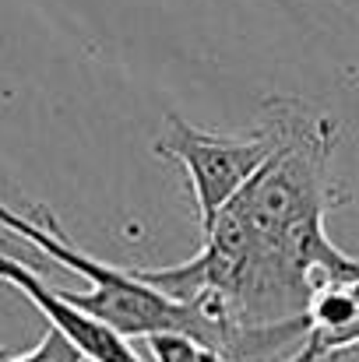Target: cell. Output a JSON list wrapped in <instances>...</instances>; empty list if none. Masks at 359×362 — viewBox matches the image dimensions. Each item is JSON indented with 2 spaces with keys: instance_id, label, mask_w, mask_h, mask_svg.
I'll use <instances>...</instances> for the list:
<instances>
[{
  "instance_id": "6da1fadb",
  "label": "cell",
  "mask_w": 359,
  "mask_h": 362,
  "mask_svg": "<svg viewBox=\"0 0 359 362\" xmlns=\"http://www.w3.org/2000/svg\"><path fill=\"white\" fill-rule=\"evenodd\" d=\"M39 218L18 215L7 204H0V226L7 233H14L18 240L35 246L50 264H60L81 278L92 281L89 292H64L57 288L67 303H74L78 310L106 320L110 327H117L127 338H152V334H180L190 338L212 352L222 356V331L205 317V310L198 303H176L166 292L152 288L148 281H141L134 274V267H110L96 257H89L85 250H78L71 236L57 226L53 211L35 208Z\"/></svg>"
},
{
  "instance_id": "7a4b0ae2",
  "label": "cell",
  "mask_w": 359,
  "mask_h": 362,
  "mask_svg": "<svg viewBox=\"0 0 359 362\" xmlns=\"http://www.w3.org/2000/svg\"><path fill=\"white\" fill-rule=\"evenodd\" d=\"M152 151L183 165L194 204H198V218H201V240H205L215 229L219 211L237 197L243 183L275 151V134L261 127L253 137H222V134L198 130L183 117L169 113Z\"/></svg>"
},
{
  "instance_id": "3957f363",
  "label": "cell",
  "mask_w": 359,
  "mask_h": 362,
  "mask_svg": "<svg viewBox=\"0 0 359 362\" xmlns=\"http://www.w3.org/2000/svg\"><path fill=\"white\" fill-rule=\"evenodd\" d=\"M0 281L4 285H14L46 320L50 327H57L78 352L81 359L89 362H144L130 345H127V334H120L117 327H110L106 320L78 310L74 303H67L57 288H50L35 267L21 257H11L0 250Z\"/></svg>"
},
{
  "instance_id": "277c9868",
  "label": "cell",
  "mask_w": 359,
  "mask_h": 362,
  "mask_svg": "<svg viewBox=\"0 0 359 362\" xmlns=\"http://www.w3.org/2000/svg\"><path fill=\"white\" fill-rule=\"evenodd\" d=\"M148 349L159 362H226L219 352H212L190 338H180V334H152Z\"/></svg>"
},
{
  "instance_id": "5b68a950",
  "label": "cell",
  "mask_w": 359,
  "mask_h": 362,
  "mask_svg": "<svg viewBox=\"0 0 359 362\" xmlns=\"http://www.w3.org/2000/svg\"><path fill=\"white\" fill-rule=\"evenodd\" d=\"M7 362H85V359H81V352H78L57 327H50L35 349H28V352H21V356H11Z\"/></svg>"
},
{
  "instance_id": "8992f818",
  "label": "cell",
  "mask_w": 359,
  "mask_h": 362,
  "mask_svg": "<svg viewBox=\"0 0 359 362\" xmlns=\"http://www.w3.org/2000/svg\"><path fill=\"white\" fill-rule=\"evenodd\" d=\"M349 288H353V292H356V296H359V278H356V281H353V285H349Z\"/></svg>"
}]
</instances>
